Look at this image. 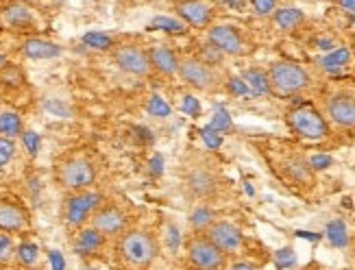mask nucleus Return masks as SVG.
<instances>
[{"label": "nucleus", "instance_id": "1", "mask_svg": "<svg viewBox=\"0 0 355 270\" xmlns=\"http://www.w3.org/2000/svg\"><path fill=\"white\" fill-rule=\"evenodd\" d=\"M120 258L131 266H148L157 260L159 244L157 237L144 229H131L122 231V237L118 242Z\"/></svg>", "mask_w": 355, "mask_h": 270}, {"label": "nucleus", "instance_id": "2", "mask_svg": "<svg viewBox=\"0 0 355 270\" xmlns=\"http://www.w3.org/2000/svg\"><path fill=\"white\" fill-rule=\"evenodd\" d=\"M183 185L188 189V194L198 199V201H207L214 199L220 189V179L218 172L207 164H194L185 170L183 174Z\"/></svg>", "mask_w": 355, "mask_h": 270}, {"label": "nucleus", "instance_id": "3", "mask_svg": "<svg viewBox=\"0 0 355 270\" xmlns=\"http://www.w3.org/2000/svg\"><path fill=\"white\" fill-rule=\"evenodd\" d=\"M268 81L270 87H275L282 94H295L305 87H310V74H307L301 66L290 61H279L272 63V68L268 70Z\"/></svg>", "mask_w": 355, "mask_h": 270}, {"label": "nucleus", "instance_id": "4", "mask_svg": "<svg viewBox=\"0 0 355 270\" xmlns=\"http://www.w3.org/2000/svg\"><path fill=\"white\" fill-rule=\"evenodd\" d=\"M94 166L85 157H70L57 168V181L66 189H85L94 183Z\"/></svg>", "mask_w": 355, "mask_h": 270}, {"label": "nucleus", "instance_id": "5", "mask_svg": "<svg viewBox=\"0 0 355 270\" xmlns=\"http://www.w3.org/2000/svg\"><path fill=\"white\" fill-rule=\"evenodd\" d=\"M114 61L118 63V68L127 74L133 76H146L150 72V59L148 53L142 51L135 44H122L114 51Z\"/></svg>", "mask_w": 355, "mask_h": 270}, {"label": "nucleus", "instance_id": "6", "mask_svg": "<svg viewBox=\"0 0 355 270\" xmlns=\"http://www.w3.org/2000/svg\"><path fill=\"white\" fill-rule=\"evenodd\" d=\"M188 258L196 268H223L225 266V253L216 246L209 237H192L188 244Z\"/></svg>", "mask_w": 355, "mask_h": 270}, {"label": "nucleus", "instance_id": "7", "mask_svg": "<svg viewBox=\"0 0 355 270\" xmlns=\"http://www.w3.org/2000/svg\"><path fill=\"white\" fill-rule=\"evenodd\" d=\"M181 78L188 85L196 87V90H211L218 81L214 68L209 66L207 61H200V59H183L179 61V70Z\"/></svg>", "mask_w": 355, "mask_h": 270}, {"label": "nucleus", "instance_id": "8", "mask_svg": "<svg viewBox=\"0 0 355 270\" xmlns=\"http://www.w3.org/2000/svg\"><path fill=\"white\" fill-rule=\"evenodd\" d=\"M290 124H292V129H295L299 135L303 137H310V140H320V137H325L327 135V122L322 120V116L318 114V111L314 109H297V111H292L290 114Z\"/></svg>", "mask_w": 355, "mask_h": 270}, {"label": "nucleus", "instance_id": "9", "mask_svg": "<svg viewBox=\"0 0 355 270\" xmlns=\"http://www.w3.org/2000/svg\"><path fill=\"white\" fill-rule=\"evenodd\" d=\"M205 231L209 240L223 253H236L242 246V231L229 220H214Z\"/></svg>", "mask_w": 355, "mask_h": 270}, {"label": "nucleus", "instance_id": "10", "mask_svg": "<svg viewBox=\"0 0 355 270\" xmlns=\"http://www.w3.org/2000/svg\"><path fill=\"white\" fill-rule=\"evenodd\" d=\"M127 214L122 212L116 205H105L98 208L92 216V227L98 229L103 235H122V231L127 229Z\"/></svg>", "mask_w": 355, "mask_h": 270}, {"label": "nucleus", "instance_id": "11", "mask_svg": "<svg viewBox=\"0 0 355 270\" xmlns=\"http://www.w3.org/2000/svg\"><path fill=\"white\" fill-rule=\"evenodd\" d=\"M209 44L214 49H218L220 53L227 55H244V40L240 35V31L236 26H229V24H218V26H211L209 28Z\"/></svg>", "mask_w": 355, "mask_h": 270}, {"label": "nucleus", "instance_id": "12", "mask_svg": "<svg viewBox=\"0 0 355 270\" xmlns=\"http://www.w3.org/2000/svg\"><path fill=\"white\" fill-rule=\"evenodd\" d=\"M327 116L338 126H355V96L349 92H338L327 101Z\"/></svg>", "mask_w": 355, "mask_h": 270}, {"label": "nucleus", "instance_id": "13", "mask_svg": "<svg viewBox=\"0 0 355 270\" xmlns=\"http://www.w3.org/2000/svg\"><path fill=\"white\" fill-rule=\"evenodd\" d=\"M177 13L192 26H207L214 18V5L209 0H181Z\"/></svg>", "mask_w": 355, "mask_h": 270}, {"label": "nucleus", "instance_id": "14", "mask_svg": "<svg viewBox=\"0 0 355 270\" xmlns=\"http://www.w3.org/2000/svg\"><path fill=\"white\" fill-rule=\"evenodd\" d=\"M101 203V194H94V192H81L76 194L68 201V212H66V218L70 225H81V222L87 218V214L98 208Z\"/></svg>", "mask_w": 355, "mask_h": 270}, {"label": "nucleus", "instance_id": "15", "mask_svg": "<svg viewBox=\"0 0 355 270\" xmlns=\"http://www.w3.org/2000/svg\"><path fill=\"white\" fill-rule=\"evenodd\" d=\"M26 225H28V214L20 205L0 201V229L13 233V231H22Z\"/></svg>", "mask_w": 355, "mask_h": 270}, {"label": "nucleus", "instance_id": "16", "mask_svg": "<svg viewBox=\"0 0 355 270\" xmlns=\"http://www.w3.org/2000/svg\"><path fill=\"white\" fill-rule=\"evenodd\" d=\"M148 59H150V66L162 74H175L179 70V59L168 46H155V49L148 53Z\"/></svg>", "mask_w": 355, "mask_h": 270}, {"label": "nucleus", "instance_id": "17", "mask_svg": "<svg viewBox=\"0 0 355 270\" xmlns=\"http://www.w3.org/2000/svg\"><path fill=\"white\" fill-rule=\"evenodd\" d=\"M22 53L28 59H53L61 55V49L57 44L49 40H40V37H31L22 44Z\"/></svg>", "mask_w": 355, "mask_h": 270}, {"label": "nucleus", "instance_id": "18", "mask_svg": "<svg viewBox=\"0 0 355 270\" xmlns=\"http://www.w3.org/2000/svg\"><path fill=\"white\" fill-rule=\"evenodd\" d=\"M3 20L9 26H26V24H31V20H33V13H31V9L22 3H11L3 11Z\"/></svg>", "mask_w": 355, "mask_h": 270}, {"label": "nucleus", "instance_id": "19", "mask_svg": "<svg viewBox=\"0 0 355 270\" xmlns=\"http://www.w3.org/2000/svg\"><path fill=\"white\" fill-rule=\"evenodd\" d=\"M303 11L301 9H292V7H286V9H279V11H275L272 15V20L275 24L279 26L282 31H292V28H297L301 22H303Z\"/></svg>", "mask_w": 355, "mask_h": 270}, {"label": "nucleus", "instance_id": "20", "mask_svg": "<svg viewBox=\"0 0 355 270\" xmlns=\"http://www.w3.org/2000/svg\"><path fill=\"white\" fill-rule=\"evenodd\" d=\"M103 233L98 229H85L79 233V237H76V251H81V253H94L101 244H103Z\"/></svg>", "mask_w": 355, "mask_h": 270}, {"label": "nucleus", "instance_id": "21", "mask_svg": "<svg viewBox=\"0 0 355 270\" xmlns=\"http://www.w3.org/2000/svg\"><path fill=\"white\" fill-rule=\"evenodd\" d=\"M242 78H244V83L249 85V90L253 94H268L270 92L268 74H264L261 70H246Z\"/></svg>", "mask_w": 355, "mask_h": 270}, {"label": "nucleus", "instance_id": "22", "mask_svg": "<svg viewBox=\"0 0 355 270\" xmlns=\"http://www.w3.org/2000/svg\"><path fill=\"white\" fill-rule=\"evenodd\" d=\"M0 133L5 137H15L22 133V120L18 114H13V111H5V114H0Z\"/></svg>", "mask_w": 355, "mask_h": 270}, {"label": "nucleus", "instance_id": "23", "mask_svg": "<svg viewBox=\"0 0 355 270\" xmlns=\"http://www.w3.org/2000/svg\"><path fill=\"white\" fill-rule=\"evenodd\" d=\"M349 61H351L349 49H336L334 53H329L327 57L320 59V66L325 70H338V68H345Z\"/></svg>", "mask_w": 355, "mask_h": 270}, {"label": "nucleus", "instance_id": "24", "mask_svg": "<svg viewBox=\"0 0 355 270\" xmlns=\"http://www.w3.org/2000/svg\"><path fill=\"white\" fill-rule=\"evenodd\" d=\"M327 237H329V242L334 246H345L349 242L345 222L343 220H331L329 225H327Z\"/></svg>", "mask_w": 355, "mask_h": 270}, {"label": "nucleus", "instance_id": "25", "mask_svg": "<svg viewBox=\"0 0 355 270\" xmlns=\"http://www.w3.org/2000/svg\"><path fill=\"white\" fill-rule=\"evenodd\" d=\"M288 172H290V177H292V179H297V181H301V183H305V181H310V179H312V166L307 164V162H303V160H292V162L288 164Z\"/></svg>", "mask_w": 355, "mask_h": 270}, {"label": "nucleus", "instance_id": "26", "mask_svg": "<svg viewBox=\"0 0 355 270\" xmlns=\"http://www.w3.org/2000/svg\"><path fill=\"white\" fill-rule=\"evenodd\" d=\"M214 222V214H211V210H207V208H198L196 212H192V216H190V225H192V229L194 231H203V229H207L209 225Z\"/></svg>", "mask_w": 355, "mask_h": 270}, {"label": "nucleus", "instance_id": "27", "mask_svg": "<svg viewBox=\"0 0 355 270\" xmlns=\"http://www.w3.org/2000/svg\"><path fill=\"white\" fill-rule=\"evenodd\" d=\"M148 28H155V31H171V33H183L185 31V24L183 22H177V20H173V18H155L150 24H148Z\"/></svg>", "mask_w": 355, "mask_h": 270}, {"label": "nucleus", "instance_id": "28", "mask_svg": "<svg viewBox=\"0 0 355 270\" xmlns=\"http://www.w3.org/2000/svg\"><path fill=\"white\" fill-rule=\"evenodd\" d=\"M85 46H89V49H96V51H110L112 49V37H107L105 33H87L83 37Z\"/></svg>", "mask_w": 355, "mask_h": 270}, {"label": "nucleus", "instance_id": "29", "mask_svg": "<svg viewBox=\"0 0 355 270\" xmlns=\"http://www.w3.org/2000/svg\"><path fill=\"white\" fill-rule=\"evenodd\" d=\"M148 109V114L150 116H157V118H166V116H171V107H168V103L159 96H153L146 105Z\"/></svg>", "mask_w": 355, "mask_h": 270}, {"label": "nucleus", "instance_id": "30", "mask_svg": "<svg viewBox=\"0 0 355 270\" xmlns=\"http://www.w3.org/2000/svg\"><path fill=\"white\" fill-rule=\"evenodd\" d=\"M211 129H216L218 133H225V131H229L231 129V118H229V114L225 109H218L214 114V118H211Z\"/></svg>", "mask_w": 355, "mask_h": 270}, {"label": "nucleus", "instance_id": "31", "mask_svg": "<svg viewBox=\"0 0 355 270\" xmlns=\"http://www.w3.org/2000/svg\"><path fill=\"white\" fill-rule=\"evenodd\" d=\"M13 151H15L13 142H11L9 137H0V168L7 166V164L11 162Z\"/></svg>", "mask_w": 355, "mask_h": 270}, {"label": "nucleus", "instance_id": "32", "mask_svg": "<svg viewBox=\"0 0 355 270\" xmlns=\"http://www.w3.org/2000/svg\"><path fill=\"white\" fill-rule=\"evenodd\" d=\"M275 262H277V266H279V268H290V266H295V262H297L295 251H292V248H282V251H277Z\"/></svg>", "mask_w": 355, "mask_h": 270}, {"label": "nucleus", "instance_id": "33", "mask_svg": "<svg viewBox=\"0 0 355 270\" xmlns=\"http://www.w3.org/2000/svg\"><path fill=\"white\" fill-rule=\"evenodd\" d=\"M200 137H203V142L209 146V149H218L220 144H223V137H220V133L216 131V129H211V126H205L203 131H200Z\"/></svg>", "mask_w": 355, "mask_h": 270}, {"label": "nucleus", "instance_id": "34", "mask_svg": "<svg viewBox=\"0 0 355 270\" xmlns=\"http://www.w3.org/2000/svg\"><path fill=\"white\" fill-rule=\"evenodd\" d=\"M18 255L22 264H33L37 260V246L35 244H22L18 248Z\"/></svg>", "mask_w": 355, "mask_h": 270}, {"label": "nucleus", "instance_id": "35", "mask_svg": "<svg viewBox=\"0 0 355 270\" xmlns=\"http://www.w3.org/2000/svg\"><path fill=\"white\" fill-rule=\"evenodd\" d=\"M22 142H24V146L31 155H37L40 151V135L35 131H26L22 133Z\"/></svg>", "mask_w": 355, "mask_h": 270}, {"label": "nucleus", "instance_id": "36", "mask_svg": "<svg viewBox=\"0 0 355 270\" xmlns=\"http://www.w3.org/2000/svg\"><path fill=\"white\" fill-rule=\"evenodd\" d=\"M181 111H185V116H198L200 105L194 96H183L181 99Z\"/></svg>", "mask_w": 355, "mask_h": 270}, {"label": "nucleus", "instance_id": "37", "mask_svg": "<svg viewBox=\"0 0 355 270\" xmlns=\"http://www.w3.org/2000/svg\"><path fill=\"white\" fill-rule=\"evenodd\" d=\"M11 251H13V242H11V237L7 235V231L0 229V262L7 260L11 255Z\"/></svg>", "mask_w": 355, "mask_h": 270}, {"label": "nucleus", "instance_id": "38", "mask_svg": "<svg viewBox=\"0 0 355 270\" xmlns=\"http://www.w3.org/2000/svg\"><path fill=\"white\" fill-rule=\"evenodd\" d=\"M334 164V160L329 155H314L312 160H310V166H312V170H325V168H329Z\"/></svg>", "mask_w": 355, "mask_h": 270}, {"label": "nucleus", "instance_id": "39", "mask_svg": "<svg viewBox=\"0 0 355 270\" xmlns=\"http://www.w3.org/2000/svg\"><path fill=\"white\" fill-rule=\"evenodd\" d=\"M251 3H253L255 11H257L259 15H266V13L275 11V5H277V0H251Z\"/></svg>", "mask_w": 355, "mask_h": 270}, {"label": "nucleus", "instance_id": "40", "mask_svg": "<svg viewBox=\"0 0 355 270\" xmlns=\"http://www.w3.org/2000/svg\"><path fill=\"white\" fill-rule=\"evenodd\" d=\"M229 90L234 92V94H238V96H244V94L251 92L249 85L244 83V78H231V81H229Z\"/></svg>", "mask_w": 355, "mask_h": 270}, {"label": "nucleus", "instance_id": "41", "mask_svg": "<svg viewBox=\"0 0 355 270\" xmlns=\"http://www.w3.org/2000/svg\"><path fill=\"white\" fill-rule=\"evenodd\" d=\"M46 109L49 111H53L55 116H59V118H66L68 116V109L61 105L59 101H51V103H46Z\"/></svg>", "mask_w": 355, "mask_h": 270}, {"label": "nucleus", "instance_id": "42", "mask_svg": "<svg viewBox=\"0 0 355 270\" xmlns=\"http://www.w3.org/2000/svg\"><path fill=\"white\" fill-rule=\"evenodd\" d=\"M150 168H153V172H155V174H159L162 172V157H155V160L150 162Z\"/></svg>", "mask_w": 355, "mask_h": 270}, {"label": "nucleus", "instance_id": "43", "mask_svg": "<svg viewBox=\"0 0 355 270\" xmlns=\"http://www.w3.org/2000/svg\"><path fill=\"white\" fill-rule=\"evenodd\" d=\"M345 9H349V11H353L355 13V0H338Z\"/></svg>", "mask_w": 355, "mask_h": 270}, {"label": "nucleus", "instance_id": "44", "mask_svg": "<svg viewBox=\"0 0 355 270\" xmlns=\"http://www.w3.org/2000/svg\"><path fill=\"white\" fill-rule=\"evenodd\" d=\"M57 255H59V253H51V258H53V264L61 268V266H64V262H61V260H59Z\"/></svg>", "mask_w": 355, "mask_h": 270}, {"label": "nucleus", "instance_id": "45", "mask_svg": "<svg viewBox=\"0 0 355 270\" xmlns=\"http://www.w3.org/2000/svg\"><path fill=\"white\" fill-rule=\"evenodd\" d=\"M299 235H301V237H307V240H318V235H316V233H301V231H299Z\"/></svg>", "mask_w": 355, "mask_h": 270}, {"label": "nucleus", "instance_id": "46", "mask_svg": "<svg viewBox=\"0 0 355 270\" xmlns=\"http://www.w3.org/2000/svg\"><path fill=\"white\" fill-rule=\"evenodd\" d=\"M318 44H320V49H331V42L329 40H320Z\"/></svg>", "mask_w": 355, "mask_h": 270}, {"label": "nucleus", "instance_id": "47", "mask_svg": "<svg viewBox=\"0 0 355 270\" xmlns=\"http://www.w3.org/2000/svg\"><path fill=\"white\" fill-rule=\"evenodd\" d=\"M234 268H253V264H246V262H240V264H234Z\"/></svg>", "mask_w": 355, "mask_h": 270}, {"label": "nucleus", "instance_id": "48", "mask_svg": "<svg viewBox=\"0 0 355 270\" xmlns=\"http://www.w3.org/2000/svg\"><path fill=\"white\" fill-rule=\"evenodd\" d=\"M5 63H7V61H5V57H0V66H5Z\"/></svg>", "mask_w": 355, "mask_h": 270}]
</instances>
